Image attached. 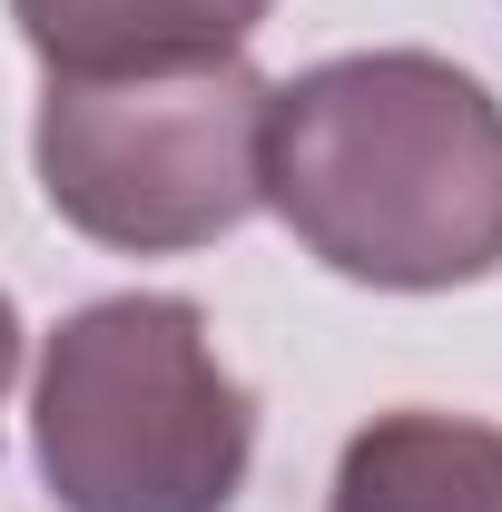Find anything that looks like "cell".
<instances>
[{"label":"cell","instance_id":"6","mask_svg":"<svg viewBox=\"0 0 502 512\" xmlns=\"http://www.w3.org/2000/svg\"><path fill=\"white\" fill-rule=\"evenodd\" d=\"M10 375H20V306L0 296V394H10Z\"/></svg>","mask_w":502,"mask_h":512},{"label":"cell","instance_id":"5","mask_svg":"<svg viewBox=\"0 0 502 512\" xmlns=\"http://www.w3.org/2000/svg\"><path fill=\"white\" fill-rule=\"evenodd\" d=\"M325 512H502V424L404 404L335 453Z\"/></svg>","mask_w":502,"mask_h":512},{"label":"cell","instance_id":"1","mask_svg":"<svg viewBox=\"0 0 502 512\" xmlns=\"http://www.w3.org/2000/svg\"><path fill=\"white\" fill-rule=\"evenodd\" d=\"M266 207L384 296L502 266V99L434 50H355L266 89Z\"/></svg>","mask_w":502,"mask_h":512},{"label":"cell","instance_id":"3","mask_svg":"<svg viewBox=\"0 0 502 512\" xmlns=\"http://www.w3.org/2000/svg\"><path fill=\"white\" fill-rule=\"evenodd\" d=\"M30 158L40 197L99 247H217L266 207V79L247 60L50 79Z\"/></svg>","mask_w":502,"mask_h":512},{"label":"cell","instance_id":"2","mask_svg":"<svg viewBox=\"0 0 502 512\" xmlns=\"http://www.w3.org/2000/svg\"><path fill=\"white\" fill-rule=\"evenodd\" d=\"M40 473L60 512H227L256 463V394L188 296H99L40 355Z\"/></svg>","mask_w":502,"mask_h":512},{"label":"cell","instance_id":"4","mask_svg":"<svg viewBox=\"0 0 502 512\" xmlns=\"http://www.w3.org/2000/svg\"><path fill=\"white\" fill-rule=\"evenodd\" d=\"M276 0H10L20 40L50 79H128V69H197L237 60Z\"/></svg>","mask_w":502,"mask_h":512}]
</instances>
